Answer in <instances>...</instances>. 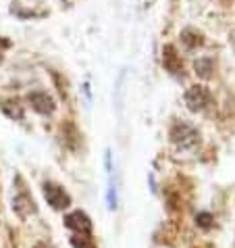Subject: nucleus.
Instances as JSON below:
<instances>
[{"instance_id":"f257e3e1","label":"nucleus","mask_w":235,"mask_h":248,"mask_svg":"<svg viewBox=\"0 0 235 248\" xmlns=\"http://www.w3.org/2000/svg\"><path fill=\"white\" fill-rule=\"evenodd\" d=\"M171 142L175 144L179 150H193L200 144V134L198 129L190 125L188 121H175L169 132Z\"/></svg>"},{"instance_id":"f03ea898","label":"nucleus","mask_w":235,"mask_h":248,"mask_svg":"<svg viewBox=\"0 0 235 248\" xmlns=\"http://www.w3.org/2000/svg\"><path fill=\"white\" fill-rule=\"evenodd\" d=\"M11 13L19 19H44L48 17V6L44 0H13Z\"/></svg>"},{"instance_id":"7ed1b4c3","label":"nucleus","mask_w":235,"mask_h":248,"mask_svg":"<svg viewBox=\"0 0 235 248\" xmlns=\"http://www.w3.org/2000/svg\"><path fill=\"white\" fill-rule=\"evenodd\" d=\"M15 182H17V194L13 198V211L17 213L21 219H27L31 215H36L38 213V206H36V201H33V196L27 192L25 184H23V177L21 175H15Z\"/></svg>"},{"instance_id":"20e7f679","label":"nucleus","mask_w":235,"mask_h":248,"mask_svg":"<svg viewBox=\"0 0 235 248\" xmlns=\"http://www.w3.org/2000/svg\"><path fill=\"white\" fill-rule=\"evenodd\" d=\"M42 192H44L46 202L50 204L54 211H65L71 206V196H69V192L63 188V186H59L54 182H44Z\"/></svg>"},{"instance_id":"39448f33","label":"nucleus","mask_w":235,"mask_h":248,"mask_svg":"<svg viewBox=\"0 0 235 248\" xmlns=\"http://www.w3.org/2000/svg\"><path fill=\"white\" fill-rule=\"evenodd\" d=\"M185 105H188V108L191 113H200V111H204L206 107L210 105V100H212V94L210 90L206 86H191L188 92H185Z\"/></svg>"},{"instance_id":"423d86ee","label":"nucleus","mask_w":235,"mask_h":248,"mask_svg":"<svg viewBox=\"0 0 235 248\" xmlns=\"http://www.w3.org/2000/svg\"><path fill=\"white\" fill-rule=\"evenodd\" d=\"M65 227L71 230L73 233H77V236H92V232H94L92 219L84 211H73L69 215H65Z\"/></svg>"},{"instance_id":"0eeeda50","label":"nucleus","mask_w":235,"mask_h":248,"mask_svg":"<svg viewBox=\"0 0 235 248\" xmlns=\"http://www.w3.org/2000/svg\"><path fill=\"white\" fill-rule=\"evenodd\" d=\"M27 100H29V105H31V108L36 113H40V115H52L54 111H57V105H54V98L48 92H44V90H33V92H29V96H27Z\"/></svg>"},{"instance_id":"6e6552de","label":"nucleus","mask_w":235,"mask_h":248,"mask_svg":"<svg viewBox=\"0 0 235 248\" xmlns=\"http://www.w3.org/2000/svg\"><path fill=\"white\" fill-rule=\"evenodd\" d=\"M162 67H164V71H169L175 78H183V61L173 44L162 46Z\"/></svg>"},{"instance_id":"1a4fd4ad","label":"nucleus","mask_w":235,"mask_h":248,"mask_svg":"<svg viewBox=\"0 0 235 248\" xmlns=\"http://www.w3.org/2000/svg\"><path fill=\"white\" fill-rule=\"evenodd\" d=\"M60 136H63V142H65V146L69 150H77L79 148V144H81V134H79V129L75 127V123L71 121H65L63 125H60Z\"/></svg>"},{"instance_id":"9d476101","label":"nucleus","mask_w":235,"mask_h":248,"mask_svg":"<svg viewBox=\"0 0 235 248\" xmlns=\"http://www.w3.org/2000/svg\"><path fill=\"white\" fill-rule=\"evenodd\" d=\"M181 42L188 48H198V46L204 44V36H202V31L193 30V27H188V30L181 31Z\"/></svg>"},{"instance_id":"9b49d317","label":"nucleus","mask_w":235,"mask_h":248,"mask_svg":"<svg viewBox=\"0 0 235 248\" xmlns=\"http://www.w3.org/2000/svg\"><path fill=\"white\" fill-rule=\"evenodd\" d=\"M0 107H2L6 117H11V119H15V121H23V107L19 105L17 100H4Z\"/></svg>"},{"instance_id":"f8f14e48","label":"nucleus","mask_w":235,"mask_h":248,"mask_svg":"<svg viewBox=\"0 0 235 248\" xmlns=\"http://www.w3.org/2000/svg\"><path fill=\"white\" fill-rule=\"evenodd\" d=\"M193 67H196V73L200 75V78H204V79L212 78V71H214L212 59H198L196 63H193Z\"/></svg>"},{"instance_id":"ddd939ff","label":"nucleus","mask_w":235,"mask_h":248,"mask_svg":"<svg viewBox=\"0 0 235 248\" xmlns=\"http://www.w3.org/2000/svg\"><path fill=\"white\" fill-rule=\"evenodd\" d=\"M71 246L73 248H96L92 236H77V233L71 236Z\"/></svg>"},{"instance_id":"4468645a","label":"nucleus","mask_w":235,"mask_h":248,"mask_svg":"<svg viewBox=\"0 0 235 248\" xmlns=\"http://www.w3.org/2000/svg\"><path fill=\"white\" fill-rule=\"evenodd\" d=\"M196 223H198V227H202V230H210V227L214 225V217L210 215V213H198Z\"/></svg>"},{"instance_id":"2eb2a0df","label":"nucleus","mask_w":235,"mask_h":248,"mask_svg":"<svg viewBox=\"0 0 235 248\" xmlns=\"http://www.w3.org/2000/svg\"><path fill=\"white\" fill-rule=\"evenodd\" d=\"M52 79H54V84L59 86L57 90H59V94H60V98H67V81L63 84V78H60L57 71H52Z\"/></svg>"},{"instance_id":"dca6fc26","label":"nucleus","mask_w":235,"mask_h":248,"mask_svg":"<svg viewBox=\"0 0 235 248\" xmlns=\"http://www.w3.org/2000/svg\"><path fill=\"white\" fill-rule=\"evenodd\" d=\"M4 48H11V40L0 38V50H4Z\"/></svg>"},{"instance_id":"f3484780","label":"nucleus","mask_w":235,"mask_h":248,"mask_svg":"<svg viewBox=\"0 0 235 248\" xmlns=\"http://www.w3.org/2000/svg\"><path fill=\"white\" fill-rule=\"evenodd\" d=\"M33 248H57V246L50 244V242H38V244L33 246Z\"/></svg>"},{"instance_id":"a211bd4d","label":"nucleus","mask_w":235,"mask_h":248,"mask_svg":"<svg viewBox=\"0 0 235 248\" xmlns=\"http://www.w3.org/2000/svg\"><path fill=\"white\" fill-rule=\"evenodd\" d=\"M60 2H63V4H65V6H71V4H73V2H75V0H60Z\"/></svg>"},{"instance_id":"6ab92c4d","label":"nucleus","mask_w":235,"mask_h":248,"mask_svg":"<svg viewBox=\"0 0 235 248\" xmlns=\"http://www.w3.org/2000/svg\"><path fill=\"white\" fill-rule=\"evenodd\" d=\"M2 61H4V54H2V52H0V63H2Z\"/></svg>"},{"instance_id":"aec40b11","label":"nucleus","mask_w":235,"mask_h":248,"mask_svg":"<svg viewBox=\"0 0 235 248\" xmlns=\"http://www.w3.org/2000/svg\"><path fill=\"white\" fill-rule=\"evenodd\" d=\"M152 2H154V0H148V6H150V4H152Z\"/></svg>"}]
</instances>
